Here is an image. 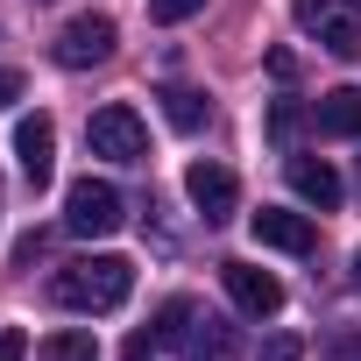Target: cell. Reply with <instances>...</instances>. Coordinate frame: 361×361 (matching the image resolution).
I'll return each instance as SVG.
<instances>
[{"label": "cell", "mask_w": 361, "mask_h": 361, "mask_svg": "<svg viewBox=\"0 0 361 361\" xmlns=\"http://www.w3.org/2000/svg\"><path fill=\"white\" fill-rule=\"evenodd\" d=\"M135 290V262L128 255H78L50 276V298L64 312H121Z\"/></svg>", "instance_id": "1"}, {"label": "cell", "mask_w": 361, "mask_h": 361, "mask_svg": "<svg viewBox=\"0 0 361 361\" xmlns=\"http://www.w3.org/2000/svg\"><path fill=\"white\" fill-rule=\"evenodd\" d=\"M121 220H128V199L106 185V177H78V185L64 192V227H71V234L99 241V234H114Z\"/></svg>", "instance_id": "2"}, {"label": "cell", "mask_w": 361, "mask_h": 361, "mask_svg": "<svg viewBox=\"0 0 361 361\" xmlns=\"http://www.w3.org/2000/svg\"><path fill=\"white\" fill-rule=\"evenodd\" d=\"M114 43H121V29H114V15H71L64 29H57V43H50V57L64 64V71H92V64H106L114 57Z\"/></svg>", "instance_id": "3"}, {"label": "cell", "mask_w": 361, "mask_h": 361, "mask_svg": "<svg viewBox=\"0 0 361 361\" xmlns=\"http://www.w3.org/2000/svg\"><path fill=\"white\" fill-rule=\"evenodd\" d=\"M85 142H92V156H106V163H149V128H142L135 106H99V114L85 121Z\"/></svg>", "instance_id": "4"}, {"label": "cell", "mask_w": 361, "mask_h": 361, "mask_svg": "<svg viewBox=\"0 0 361 361\" xmlns=\"http://www.w3.org/2000/svg\"><path fill=\"white\" fill-rule=\"evenodd\" d=\"M298 29H312L333 57H361V8H347V0H290Z\"/></svg>", "instance_id": "5"}, {"label": "cell", "mask_w": 361, "mask_h": 361, "mask_svg": "<svg viewBox=\"0 0 361 361\" xmlns=\"http://www.w3.org/2000/svg\"><path fill=\"white\" fill-rule=\"evenodd\" d=\"M185 192H192V206H199V220H206V227H220V220H234V213H241V185H234V170H227V163H213V156H199V163L185 170Z\"/></svg>", "instance_id": "6"}, {"label": "cell", "mask_w": 361, "mask_h": 361, "mask_svg": "<svg viewBox=\"0 0 361 361\" xmlns=\"http://www.w3.org/2000/svg\"><path fill=\"white\" fill-rule=\"evenodd\" d=\"M220 283H227V298H234L248 319L283 312V283H276L269 269H255V262H220Z\"/></svg>", "instance_id": "7"}, {"label": "cell", "mask_w": 361, "mask_h": 361, "mask_svg": "<svg viewBox=\"0 0 361 361\" xmlns=\"http://www.w3.org/2000/svg\"><path fill=\"white\" fill-rule=\"evenodd\" d=\"M15 163H22V185H50V170H57V128H50V114H29L22 128H15Z\"/></svg>", "instance_id": "8"}, {"label": "cell", "mask_w": 361, "mask_h": 361, "mask_svg": "<svg viewBox=\"0 0 361 361\" xmlns=\"http://www.w3.org/2000/svg\"><path fill=\"white\" fill-rule=\"evenodd\" d=\"M248 227H255V241H262V248H283V255H312V248H319V227H312L305 213H283V206L248 213Z\"/></svg>", "instance_id": "9"}, {"label": "cell", "mask_w": 361, "mask_h": 361, "mask_svg": "<svg viewBox=\"0 0 361 361\" xmlns=\"http://www.w3.org/2000/svg\"><path fill=\"white\" fill-rule=\"evenodd\" d=\"M177 354H185V361H234V354H241V333H234L220 312H192V326H185V340H177Z\"/></svg>", "instance_id": "10"}, {"label": "cell", "mask_w": 361, "mask_h": 361, "mask_svg": "<svg viewBox=\"0 0 361 361\" xmlns=\"http://www.w3.org/2000/svg\"><path fill=\"white\" fill-rule=\"evenodd\" d=\"M290 192H298L305 206H319V213H333V206L347 199V185H340V170H333L326 156H290Z\"/></svg>", "instance_id": "11"}, {"label": "cell", "mask_w": 361, "mask_h": 361, "mask_svg": "<svg viewBox=\"0 0 361 361\" xmlns=\"http://www.w3.org/2000/svg\"><path fill=\"white\" fill-rule=\"evenodd\" d=\"M312 121H319V135H361V85H333V92H319V106H312Z\"/></svg>", "instance_id": "12"}, {"label": "cell", "mask_w": 361, "mask_h": 361, "mask_svg": "<svg viewBox=\"0 0 361 361\" xmlns=\"http://www.w3.org/2000/svg\"><path fill=\"white\" fill-rule=\"evenodd\" d=\"M163 114H170V128H185V135H199L213 121L206 92H192V85H163Z\"/></svg>", "instance_id": "13"}, {"label": "cell", "mask_w": 361, "mask_h": 361, "mask_svg": "<svg viewBox=\"0 0 361 361\" xmlns=\"http://www.w3.org/2000/svg\"><path fill=\"white\" fill-rule=\"evenodd\" d=\"M36 361H99V340H92L85 326H64V333H50V340L36 347Z\"/></svg>", "instance_id": "14"}, {"label": "cell", "mask_w": 361, "mask_h": 361, "mask_svg": "<svg viewBox=\"0 0 361 361\" xmlns=\"http://www.w3.org/2000/svg\"><path fill=\"white\" fill-rule=\"evenodd\" d=\"M192 312H199L192 298H170V305L156 312V326H149V333H156V347H177V340H185V326H192Z\"/></svg>", "instance_id": "15"}, {"label": "cell", "mask_w": 361, "mask_h": 361, "mask_svg": "<svg viewBox=\"0 0 361 361\" xmlns=\"http://www.w3.org/2000/svg\"><path fill=\"white\" fill-rule=\"evenodd\" d=\"M319 361H361V326H333L319 340Z\"/></svg>", "instance_id": "16"}, {"label": "cell", "mask_w": 361, "mask_h": 361, "mask_svg": "<svg viewBox=\"0 0 361 361\" xmlns=\"http://www.w3.org/2000/svg\"><path fill=\"white\" fill-rule=\"evenodd\" d=\"M206 8V0H149V22H163V29H177V22H192Z\"/></svg>", "instance_id": "17"}, {"label": "cell", "mask_w": 361, "mask_h": 361, "mask_svg": "<svg viewBox=\"0 0 361 361\" xmlns=\"http://www.w3.org/2000/svg\"><path fill=\"white\" fill-rule=\"evenodd\" d=\"M298 121H305V114H298V99H276V114H269V135L290 149V142H298Z\"/></svg>", "instance_id": "18"}, {"label": "cell", "mask_w": 361, "mask_h": 361, "mask_svg": "<svg viewBox=\"0 0 361 361\" xmlns=\"http://www.w3.org/2000/svg\"><path fill=\"white\" fill-rule=\"evenodd\" d=\"M298 354H305V347H298L290 333H269V340H262V361H298Z\"/></svg>", "instance_id": "19"}, {"label": "cell", "mask_w": 361, "mask_h": 361, "mask_svg": "<svg viewBox=\"0 0 361 361\" xmlns=\"http://www.w3.org/2000/svg\"><path fill=\"white\" fill-rule=\"evenodd\" d=\"M0 361H29V340L22 333H0Z\"/></svg>", "instance_id": "20"}, {"label": "cell", "mask_w": 361, "mask_h": 361, "mask_svg": "<svg viewBox=\"0 0 361 361\" xmlns=\"http://www.w3.org/2000/svg\"><path fill=\"white\" fill-rule=\"evenodd\" d=\"M36 255H43V234H22V241H15V262H22V269H29V262H36Z\"/></svg>", "instance_id": "21"}, {"label": "cell", "mask_w": 361, "mask_h": 361, "mask_svg": "<svg viewBox=\"0 0 361 361\" xmlns=\"http://www.w3.org/2000/svg\"><path fill=\"white\" fill-rule=\"evenodd\" d=\"M128 361H156V333H135L128 340Z\"/></svg>", "instance_id": "22"}, {"label": "cell", "mask_w": 361, "mask_h": 361, "mask_svg": "<svg viewBox=\"0 0 361 361\" xmlns=\"http://www.w3.org/2000/svg\"><path fill=\"white\" fill-rule=\"evenodd\" d=\"M22 99V71H0V106H15Z\"/></svg>", "instance_id": "23"}, {"label": "cell", "mask_w": 361, "mask_h": 361, "mask_svg": "<svg viewBox=\"0 0 361 361\" xmlns=\"http://www.w3.org/2000/svg\"><path fill=\"white\" fill-rule=\"evenodd\" d=\"M354 290H361V255H354Z\"/></svg>", "instance_id": "24"}, {"label": "cell", "mask_w": 361, "mask_h": 361, "mask_svg": "<svg viewBox=\"0 0 361 361\" xmlns=\"http://www.w3.org/2000/svg\"><path fill=\"white\" fill-rule=\"evenodd\" d=\"M354 185H361V163H354Z\"/></svg>", "instance_id": "25"}]
</instances>
